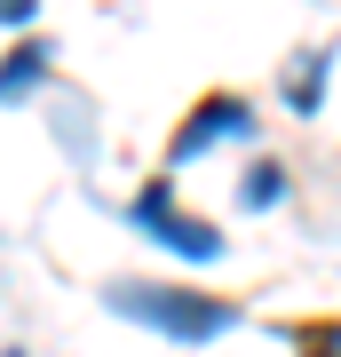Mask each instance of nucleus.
<instances>
[{"label":"nucleus","instance_id":"obj_3","mask_svg":"<svg viewBox=\"0 0 341 357\" xmlns=\"http://www.w3.org/2000/svg\"><path fill=\"white\" fill-rule=\"evenodd\" d=\"M222 135H254V103H246V96H230V88H206V96H199V103L183 112V128L167 135V159L183 167V159L215 151Z\"/></svg>","mask_w":341,"mask_h":357},{"label":"nucleus","instance_id":"obj_4","mask_svg":"<svg viewBox=\"0 0 341 357\" xmlns=\"http://www.w3.org/2000/svg\"><path fill=\"white\" fill-rule=\"evenodd\" d=\"M48 64H56L48 40H24V48H8V56H0V96H8V103H16V96H32V79L48 72Z\"/></svg>","mask_w":341,"mask_h":357},{"label":"nucleus","instance_id":"obj_6","mask_svg":"<svg viewBox=\"0 0 341 357\" xmlns=\"http://www.w3.org/2000/svg\"><path fill=\"white\" fill-rule=\"evenodd\" d=\"M286 342H294V357H341V318H294Z\"/></svg>","mask_w":341,"mask_h":357},{"label":"nucleus","instance_id":"obj_1","mask_svg":"<svg viewBox=\"0 0 341 357\" xmlns=\"http://www.w3.org/2000/svg\"><path fill=\"white\" fill-rule=\"evenodd\" d=\"M112 310L143 318L167 342H215V333L238 326V302L230 294H206V286H112Z\"/></svg>","mask_w":341,"mask_h":357},{"label":"nucleus","instance_id":"obj_7","mask_svg":"<svg viewBox=\"0 0 341 357\" xmlns=\"http://www.w3.org/2000/svg\"><path fill=\"white\" fill-rule=\"evenodd\" d=\"M278 191H286V167H278V159H254V167H246V206H270Z\"/></svg>","mask_w":341,"mask_h":357},{"label":"nucleus","instance_id":"obj_2","mask_svg":"<svg viewBox=\"0 0 341 357\" xmlns=\"http://www.w3.org/2000/svg\"><path fill=\"white\" fill-rule=\"evenodd\" d=\"M135 222L151 230L159 246H175L183 262H215V255H222V230H215V222H190L183 199L167 191V183H143V191H135Z\"/></svg>","mask_w":341,"mask_h":357},{"label":"nucleus","instance_id":"obj_9","mask_svg":"<svg viewBox=\"0 0 341 357\" xmlns=\"http://www.w3.org/2000/svg\"><path fill=\"white\" fill-rule=\"evenodd\" d=\"M0 357H32V349H0Z\"/></svg>","mask_w":341,"mask_h":357},{"label":"nucleus","instance_id":"obj_5","mask_svg":"<svg viewBox=\"0 0 341 357\" xmlns=\"http://www.w3.org/2000/svg\"><path fill=\"white\" fill-rule=\"evenodd\" d=\"M326 56H333V48H310V56H294V64H286L278 96L294 103V112H317V96H326Z\"/></svg>","mask_w":341,"mask_h":357},{"label":"nucleus","instance_id":"obj_8","mask_svg":"<svg viewBox=\"0 0 341 357\" xmlns=\"http://www.w3.org/2000/svg\"><path fill=\"white\" fill-rule=\"evenodd\" d=\"M40 16V0H0V24H32Z\"/></svg>","mask_w":341,"mask_h":357}]
</instances>
